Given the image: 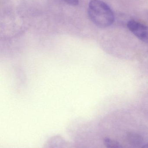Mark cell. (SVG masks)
Returning <instances> with one entry per match:
<instances>
[{"label": "cell", "mask_w": 148, "mask_h": 148, "mask_svg": "<svg viewBox=\"0 0 148 148\" xmlns=\"http://www.w3.org/2000/svg\"><path fill=\"white\" fill-rule=\"evenodd\" d=\"M103 143L107 148H123L118 142L108 137L104 138Z\"/></svg>", "instance_id": "3957f363"}, {"label": "cell", "mask_w": 148, "mask_h": 148, "mask_svg": "<svg viewBox=\"0 0 148 148\" xmlns=\"http://www.w3.org/2000/svg\"><path fill=\"white\" fill-rule=\"evenodd\" d=\"M88 14L92 22L99 27H109L114 21V15L112 10L106 3L101 0L90 1Z\"/></svg>", "instance_id": "6da1fadb"}, {"label": "cell", "mask_w": 148, "mask_h": 148, "mask_svg": "<svg viewBox=\"0 0 148 148\" xmlns=\"http://www.w3.org/2000/svg\"><path fill=\"white\" fill-rule=\"evenodd\" d=\"M127 27L129 30L139 40L148 43V26L131 20L128 23Z\"/></svg>", "instance_id": "7a4b0ae2"}, {"label": "cell", "mask_w": 148, "mask_h": 148, "mask_svg": "<svg viewBox=\"0 0 148 148\" xmlns=\"http://www.w3.org/2000/svg\"><path fill=\"white\" fill-rule=\"evenodd\" d=\"M65 2L72 6H77L79 4V0H62Z\"/></svg>", "instance_id": "277c9868"}, {"label": "cell", "mask_w": 148, "mask_h": 148, "mask_svg": "<svg viewBox=\"0 0 148 148\" xmlns=\"http://www.w3.org/2000/svg\"><path fill=\"white\" fill-rule=\"evenodd\" d=\"M141 148H148V143H146L145 145H143V146Z\"/></svg>", "instance_id": "5b68a950"}]
</instances>
